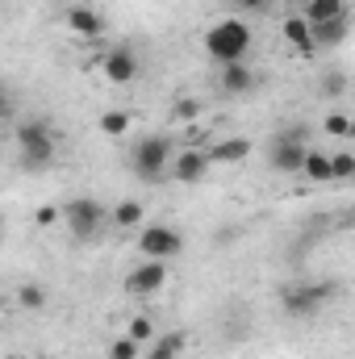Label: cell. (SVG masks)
<instances>
[{
    "label": "cell",
    "mask_w": 355,
    "mask_h": 359,
    "mask_svg": "<svg viewBox=\"0 0 355 359\" xmlns=\"http://www.w3.org/2000/svg\"><path fill=\"white\" fill-rule=\"evenodd\" d=\"M184 343H188V339H184L180 330H172V334L155 339V347L147 351V359H180V355H184Z\"/></svg>",
    "instance_id": "18"
},
{
    "label": "cell",
    "mask_w": 355,
    "mask_h": 359,
    "mask_svg": "<svg viewBox=\"0 0 355 359\" xmlns=\"http://www.w3.org/2000/svg\"><path fill=\"white\" fill-rule=\"evenodd\" d=\"M335 297V284L326 280V284H293V288H284L280 292V305H284V313L288 318H318L322 313V305Z\"/></svg>",
    "instance_id": "2"
},
{
    "label": "cell",
    "mask_w": 355,
    "mask_h": 359,
    "mask_svg": "<svg viewBox=\"0 0 355 359\" xmlns=\"http://www.w3.org/2000/svg\"><path fill=\"white\" fill-rule=\"evenodd\" d=\"M17 147H21V159L29 168H42V163L55 159V134H51L46 121H25L17 130Z\"/></svg>",
    "instance_id": "4"
},
{
    "label": "cell",
    "mask_w": 355,
    "mask_h": 359,
    "mask_svg": "<svg viewBox=\"0 0 355 359\" xmlns=\"http://www.w3.org/2000/svg\"><path fill=\"white\" fill-rule=\"evenodd\" d=\"M280 34H284V42H288L293 50H301V55H314V50H318V42H314V25H309V21H305L301 13L284 17Z\"/></svg>",
    "instance_id": "11"
},
{
    "label": "cell",
    "mask_w": 355,
    "mask_h": 359,
    "mask_svg": "<svg viewBox=\"0 0 355 359\" xmlns=\"http://www.w3.org/2000/svg\"><path fill=\"white\" fill-rule=\"evenodd\" d=\"M322 130H326L330 138H347V134H351V117H347V113H326Z\"/></svg>",
    "instance_id": "24"
},
{
    "label": "cell",
    "mask_w": 355,
    "mask_h": 359,
    "mask_svg": "<svg viewBox=\"0 0 355 359\" xmlns=\"http://www.w3.org/2000/svg\"><path fill=\"white\" fill-rule=\"evenodd\" d=\"M168 280H172V276H168V259H147V264H138V268L130 271L126 288H130L134 297H151V292H159Z\"/></svg>",
    "instance_id": "8"
},
{
    "label": "cell",
    "mask_w": 355,
    "mask_h": 359,
    "mask_svg": "<svg viewBox=\"0 0 355 359\" xmlns=\"http://www.w3.org/2000/svg\"><path fill=\"white\" fill-rule=\"evenodd\" d=\"M347 88V84H343V76H330V80H326V92H343Z\"/></svg>",
    "instance_id": "29"
},
{
    "label": "cell",
    "mask_w": 355,
    "mask_h": 359,
    "mask_svg": "<svg viewBox=\"0 0 355 359\" xmlns=\"http://www.w3.org/2000/svg\"><path fill=\"white\" fill-rule=\"evenodd\" d=\"M234 8L239 13H260V8H267V0H234Z\"/></svg>",
    "instance_id": "28"
},
{
    "label": "cell",
    "mask_w": 355,
    "mask_h": 359,
    "mask_svg": "<svg viewBox=\"0 0 355 359\" xmlns=\"http://www.w3.org/2000/svg\"><path fill=\"white\" fill-rule=\"evenodd\" d=\"M330 163H335V180H351L355 176V155H351V151L330 155Z\"/></svg>",
    "instance_id": "25"
},
{
    "label": "cell",
    "mask_w": 355,
    "mask_h": 359,
    "mask_svg": "<svg viewBox=\"0 0 355 359\" xmlns=\"http://www.w3.org/2000/svg\"><path fill=\"white\" fill-rule=\"evenodd\" d=\"M138 251L147 259H176L184 251V234L176 226H142L138 230Z\"/></svg>",
    "instance_id": "6"
},
{
    "label": "cell",
    "mask_w": 355,
    "mask_h": 359,
    "mask_svg": "<svg viewBox=\"0 0 355 359\" xmlns=\"http://www.w3.org/2000/svg\"><path fill=\"white\" fill-rule=\"evenodd\" d=\"M222 88L226 92H251L255 88L251 67H247V63H226V67H222Z\"/></svg>",
    "instance_id": "14"
},
{
    "label": "cell",
    "mask_w": 355,
    "mask_h": 359,
    "mask_svg": "<svg viewBox=\"0 0 355 359\" xmlns=\"http://www.w3.org/2000/svg\"><path fill=\"white\" fill-rule=\"evenodd\" d=\"M138 355H142V343H134L130 334H121V339L109 343V359H138Z\"/></svg>",
    "instance_id": "22"
},
{
    "label": "cell",
    "mask_w": 355,
    "mask_h": 359,
    "mask_svg": "<svg viewBox=\"0 0 355 359\" xmlns=\"http://www.w3.org/2000/svg\"><path fill=\"white\" fill-rule=\"evenodd\" d=\"M17 301H21V309H42L46 305V292H42V284H21L17 288Z\"/></svg>",
    "instance_id": "23"
},
{
    "label": "cell",
    "mask_w": 355,
    "mask_h": 359,
    "mask_svg": "<svg viewBox=\"0 0 355 359\" xmlns=\"http://www.w3.org/2000/svg\"><path fill=\"white\" fill-rule=\"evenodd\" d=\"M293 4H301V8H305V4H314V0H293Z\"/></svg>",
    "instance_id": "30"
},
{
    "label": "cell",
    "mask_w": 355,
    "mask_h": 359,
    "mask_svg": "<svg viewBox=\"0 0 355 359\" xmlns=\"http://www.w3.org/2000/svg\"><path fill=\"white\" fill-rule=\"evenodd\" d=\"M67 29L80 34V38H100L105 34V17L96 8H88V4H76V8H67Z\"/></svg>",
    "instance_id": "12"
},
{
    "label": "cell",
    "mask_w": 355,
    "mask_h": 359,
    "mask_svg": "<svg viewBox=\"0 0 355 359\" xmlns=\"http://www.w3.org/2000/svg\"><path fill=\"white\" fill-rule=\"evenodd\" d=\"M305 155H309V151H305V126H293L288 134H280V138L272 142V168H276V172H288V176L297 172V176H301Z\"/></svg>",
    "instance_id": "5"
},
{
    "label": "cell",
    "mask_w": 355,
    "mask_h": 359,
    "mask_svg": "<svg viewBox=\"0 0 355 359\" xmlns=\"http://www.w3.org/2000/svg\"><path fill=\"white\" fill-rule=\"evenodd\" d=\"M113 226H121V230L142 226V205H138V201H117V209H113Z\"/></svg>",
    "instance_id": "20"
},
{
    "label": "cell",
    "mask_w": 355,
    "mask_h": 359,
    "mask_svg": "<svg viewBox=\"0 0 355 359\" xmlns=\"http://www.w3.org/2000/svg\"><path fill=\"white\" fill-rule=\"evenodd\" d=\"M301 17H305L309 25L343 21V17H347V0H314V4H305V8H301Z\"/></svg>",
    "instance_id": "13"
},
{
    "label": "cell",
    "mask_w": 355,
    "mask_h": 359,
    "mask_svg": "<svg viewBox=\"0 0 355 359\" xmlns=\"http://www.w3.org/2000/svg\"><path fill=\"white\" fill-rule=\"evenodd\" d=\"M100 67H105V80H109V84H134V80H138V59H134V50H126V46L109 50Z\"/></svg>",
    "instance_id": "9"
},
{
    "label": "cell",
    "mask_w": 355,
    "mask_h": 359,
    "mask_svg": "<svg viewBox=\"0 0 355 359\" xmlns=\"http://www.w3.org/2000/svg\"><path fill=\"white\" fill-rule=\"evenodd\" d=\"M126 334H130L134 343H142V347H147V343L155 339V322H151L147 313H138V318H130V326H126Z\"/></svg>",
    "instance_id": "21"
},
{
    "label": "cell",
    "mask_w": 355,
    "mask_h": 359,
    "mask_svg": "<svg viewBox=\"0 0 355 359\" xmlns=\"http://www.w3.org/2000/svg\"><path fill=\"white\" fill-rule=\"evenodd\" d=\"M347 38V21H322V25H314V42L318 46H339Z\"/></svg>",
    "instance_id": "19"
},
{
    "label": "cell",
    "mask_w": 355,
    "mask_h": 359,
    "mask_svg": "<svg viewBox=\"0 0 355 359\" xmlns=\"http://www.w3.org/2000/svg\"><path fill=\"white\" fill-rule=\"evenodd\" d=\"M59 217H63V209H55V205H38L34 209V226H42V230H51Z\"/></svg>",
    "instance_id": "26"
},
{
    "label": "cell",
    "mask_w": 355,
    "mask_h": 359,
    "mask_svg": "<svg viewBox=\"0 0 355 359\" xmlns=\"http://www.w3.org/2000/svg\"><path fill=\"white\" fill-rule=\"evenodd\" d=\"M63 222H67V230H72L76 238H92V234L100 230V222H105V209H100V201H92V196H76V201L63 205Z\"/></svg>",
    "instance_id": "7"
},
{
    "label": "cell",
    "mask_w": 355,
    "mask_h": 359,
    "mask_svg": "<svg viewBox=\"0 0 355 359\" xmlns=\"http://www.w3.org/2000/svg\"><path fill=\"white\" fill-rule=\"evenodd\" d=\"M4 359H17V355H4Z\"/></svg>",
    "instance_id": "31"
},
{
    "label": "cell",
    "mask_w": 355,
    "mask_h": 359,
    "mask_svg": "<svg viewBox=\"0 0 355 359\" xmlns=\"http://www.w3.org/2000/svg\"><path fill=\"white\" fill-rule=\"evenodd\" d=\"M247 155H251V142H247V138H226V142H217V147L209 151L213 163H239V159H247Z\"/></svg>",
    "instance_id": "16"
},
{
    "label": "cell",
    "mask_w": 355,
    "mask_h": 359,
    "mask_svg": "<svg viewBox=\"0 0 355 359\" xmlns=\"http://www.w3.org/2000/svg\"><path fill=\"white\" fill-rule=\"evenodd\" d=\"M301 176L314 180V184H330V180H335V163H330V155H322V151H309V155H305V168H301Z\"/></svg>",
    "instance_id": "15"
},
{
    "label": "cell",
    "mask_w": 355,
    "mask_h": 359,
    "mask_svg": "<svg viewBox=\"0 0 355 359\" xmlns=\"http://www.w3.org/2000/svg\"><path fill=\"white\" fill-rule=\"evenodd\" d=\"M168 159H172V147H168V138H159V134L142 138V142L134 147V155H130L134 172L147 180V184H159V176L168 172Z\"/></svg>",
    "instance_id": "3"
},
{
    "label": "cell",
    "mask_w": 355,
    "mask_h": 359,
    "mask_svg": "<svg viewBox=\"0 0 355 359\" xmlns=\"http://www.w3.org/2000/svg\"><path fill=\"white\" fill-rule=\"evenodd\" d=\"M176 117H180V121L196 117V100H188V96H184V100H176Z\"/></svg>",
    "instance_id": "27"
},
{
    "label": "cell",
    "mask_w": 355,
    "mask_h": 359,
    "mask_svg": "<svg viewBox=\"0 0 355 359\" xmlns=\"http://www.w3.org/2000/svg\"><path fill=\"white\" fill-rule=\"evenodd\" d=\"M130 121H134V117H130L126 109H109V113H100L96 126H100L105 138H126V134H130Z\"/></svg>",
    "instance_id": "17"
},
{
    "label": "cell",
    "mask_w": 355,
    "mask_h": 359,
    "mask_svg": "<svg viewBox=\"0 0 355 359\" xmlns=\"http://www.w3.org/2000/svg\"><path fill=\"white\" fill-rule=\"evenodd\" d=\"M251 42H255V34H251V25H247L243 17H226V21L209 25V29H205V38H201L205 55H209V59H217L222 67H226V63H243V59H247V50H251Z\"/></svg>",
    "instance_id": "1"
},
{
    "label": "cell",
    "mask_w": 355,
    "mask_h": 359,
    "mask_svg": "<svg viewBox=\"0 0 355 359\" xmlns=\"http://www.w3.org/2000/svg\"><path fill=\"white\" fill-rule=\"evenodd\" d=\"M209 151H180L176 159H172V176L180 184H201V180L209 176Z\"/></svg>",
    "instance_id": "10"
}]
</instances>
